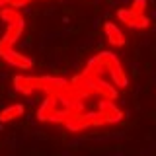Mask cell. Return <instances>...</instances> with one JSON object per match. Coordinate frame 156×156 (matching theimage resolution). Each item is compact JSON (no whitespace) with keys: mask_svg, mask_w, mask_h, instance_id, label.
I'll use <instances>...</instances> for the list:
<instances>
[{"mask_svg":"<svg viewBox=\"0 0 156 156\" xmlns=\"http://www.w3.org/2000/svg\"><path fill=\"white\" fill-rule=\"evenodd\" d=\"M104 31H105V39L111 47H123L127 43L125 33L121 31V27L113 22H105L104 23Z\"/></svg>","mask_w":156,"mask_h":156,"instance_id":"cell-9","label":"cell"},{"mask_svg":"<svg viewBox=\"0 0 156 156\" xmlns=\"http://www.w3.org/2000/svg\"><path fill=\"white\" fill-rule=\"evenodd\" d=\"M51 113H53V96L49 94L45 100L41 101V105H39V109H37V119L43 121V123H47V119H49Z\"/></svg>","mask_w":156,"mask_h":156,"instance_id":"cell-12","label":"cell"},{"mask_svg":"<svg viewBox=\"0 0 156 156\" xmlns=\"http://www.w3.org/2000/svg\"><path fill=\"white\" fill-rule=\"evenodd\" d=\"M104 72H105V68L101 66V62L98 61V57H94V58L88 61L84 72H82V76H84V78H94V76H101Z\"/></svg>","mask_w":156,"mask_h":156,"instance_id":"cell-11","label":"cell"},{"mask_svg":"<svg viewBox=\"0 0 156 156\" xmlns=\"http://www.w3.org/2000/svg\"><path fill=\"white\" fill-rule=\"evenodd\" d=\"M98 113L101 115V119H104L105 125H115L123 119V111H121L119 107L115 105V101H111V100H101L100 104H98Z\"/></svg>","mask_w":156,"mask_h":156,"instance_id":"cell-7","label":"cell"},{"mask_svg":"<svg viewBox=\"0 0 156 156\" xmlns=\"http://www.w3.org/2000/svg\"><path fill=\"white\" fill-rule=\"evenodd\" d=\"M117 18L121 23H125L131 29H146L150 26V18L146 14H136L131 8H119L117 10Z\"/></svg>","mask_w":156,"mask_h":156,"instance_id":"cell-6","label":"cell"},{"mask_svg":"<svg viewBox=\"0 0 156 156\" xmlns=\"http://www.w3.org/2000/svg\"><path fill=\"white\" fill-rule=\"evenodd\" d=\"M96 57H98V61L101 62V66L105 68V72H109L111 82H113L117 88H125L127 84H129L127 74H125L123 66H121L119 58H117L111 51H101V53H98Z\"/></svg>","mask_w":156,"mask_h":156,"instance_id":"cell-3","label":"cell"},{"mask_svg":"<svg viewBox=\"0 0 156 156\" xmlns=\"http://www.w3.org/2000/svg\"><path fill=\"white\" fill-rule=\"evenodd\" d=\"M4 2H6V6H8V8L18 10V8H22V6H27L31 0H4Z\"/></svg>","mask_w":156,"mask_h":156,"instance_id":"cell-14","label":"cell"},{"mask_svg":"<svg viewBox=\"0 0 156 156\" xmlns=\"http://www.w3.org/2000/svg\"><path fill=\"white\" fill-rule=\"evenodd\" d=\"M23 105L22 104H12L8 107H4L2 111H0V123H10V121H16L18 117L23 115Z\"/></svg>","mask_w":156,"mask_h":156,"instance_id":"cell-10","label":"cell"},{"mask_svg":"<svg viewBox=\"0 0 156 156\" xmlns=\"http://www.w3.org/2000/svg\"><path fill=\"white\" fill-rule=\"evenodd\" d=\"M16 92L23 96H31L33 92L43 90L47 94H58L70 84L65 78H57V76H14L12 80Z\"/></svg>","mask_w":156,"mask_h":156,"instance_id":"cell-1","label":"cell"},{"mask_svg":"<svg viewBox=\"0 0 156 156\" xmlns=\"http://www.w3.org/2000/svg\"><path fill=\"white\" fill-rule=\"evenodd\" d=\"M88 86H90L92 94L94 96H100L101 100H111L115 101L117 96H119V92H117L115 84H109L107 80H104L101 76H94V78H86Z\"/></svg>","mask_w":156,"mask_h":156,"instance_id":"cell-5","label":"cell"},{"mask_svg":"<svg viewBox=\"0 0 156 156\" xmlns=\"http://www.w3.org/2000/svg\"><path fill=\"white\" fill-rule=\"evenodd\" d=\"M105 125L101 115L98 111H90V113H78L74 115L70 121L66 123V129L72 131V133H78V131H84L88 127H101Z\"/></svg>","mask_w":156,"mask_h":156,"instance_id":"cell-4","label":"cell"},{"mask_svg":"<svg viewBox=\"0 0 156 156\" xmlns=\"http://www.w3.org/2000/svg\"><path fill=\"white\" fill-rule=\"evenodd\" d=\"M4 6H6V2H4V0H0V10H2Z\"/></svg>","mask_w":156,"mask_h":156,"instance_id":"cell-15","label":"cell"},{"mask_svg":"<svg viewBox=\"0 0 156 156\" xmlns=\"http://www.w3.org/2000/svg\"><path fill=\"white\" fill-rule=\"evenodd\" d=\"M131 10H133V12H136V14H144V12H146V0H133Z\"/></svg>","mask_w":156,"mask_h":156,"instance_id":"cell-13","label":"cell"},{"mask_svg":"<svg viewBox=\"0 0 156 156\" xmlns=\"http://www.w3.org/2000/svg\"><path fill=\"white\" fill-rule=\"evenodd\" d=\"M0 57L4 58V61L8 62V65L16 66V68H22V70H29V68L33 66L31 58H27L26 55H22V53L14 51V49H6V51H0Z\"/></svg>","mask_w":156,"mask_h":156,"instance_id":"cell-8","label":"cell"},{"mask_svg":"<svg viewBox=\"0 0 156 156\" xmlns=\"http://www.w3.org/2000/svg\"><path fill=\"white\" fill-rule=\"evenodd\" d=\"M0 18L8 23L6 33L0 39V51H6V49H12V45H16V41L22 37L23 31V18L20 16L18 10L14 8H2L0 10Z\"/></svg>","mask_w":156,"mask_h":156,"instance_id":"cell-2","label":"cell"}]
</instances>
